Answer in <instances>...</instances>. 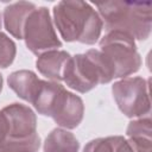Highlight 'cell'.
<instances>
[{
	"label": "cell",
	"instance_id": "cell-4",
	"mask_svg": "<svg viewBox=\"0 0 152 152\" xmlns=\"http://www.w3.org/2000/svg\"><path fill=\"white\" fill-rule=\"evenodd\" d=\"M113 80L115 74L109 59L100 50L90 49L84 53L70 56L62 81L72 90L84 94L97 84L109 83Z\"/></svg>",
	"mask_w": 152,
	"mask_h": 152
},
{
	"label": "cell",
	"instance_id": "cell-17",
	"mask_svg": "<svg viewBox=\"0 0 152 152\" xmlns=\"http://www.w3.org/2000/svg\"><path fill=\"white\" fill-rule=\"evenodd\" d=\"M7 138V122L2 110H0V142Z\"/></svg>",
	"mask_w": 152,
	"mask_h": 152
},
{
	"label": "cell",
	"instance_id": "cell-2",
	"mask_svg": "<svg viewBox=\"0 0 152 152\" xmlns=\"http://www.w3.org/2000/svg\"><path fill=\"white\" fill-rule=\"evenodd\" d=\"M30 103L38 114L51 118L64 129L76 128L84 114L82 99L53 81L40 80Z\"/></svg>",
	"mask_w": 152,
	"mask_h": 152
},
{
	"label": "cell",
	"instance_id": "cell-7",
	"mask_svg": "<svg viewBox=\"0 0 152 152\" xmlns=\"http://www.w3.org/2000/svg\"><path fill=\"white\" fill-rule=\"evenodd\" d=\"M23 39L25 40L26 48L37 56L46 51L58 50L62 46V42L57 37L53 21L46 7H36L27 17L23 31Z\"/></svg>",
	"mask_w": 152,
	"mask_h": 152
},
{
	"label": "cell",
	"instance_id": "cell-19",
	"mask_svg": "<svg viewBox=\"0 0 152 152\" xmlns=\"http://www.w3.org/2000/svg\"><path fill=\"white\" fill-rule=\"evenodd\" d=\"M1 25H2V15L0 13V28H1Z\"/></svg>",
	"mask_w": 152,
	"mask_h": 152
},
{
	"label": "cell",
	"instance_id": "cell-9",
	"mask_svg": "<svg viewBox=\"0 0 152 152\" xmlns=\"http://www.w3.org/2000/svg\"><path fill=\"white\" fill-rule=\"evenodd\" d=\"M33 10H36V5L27 1L13 2L6 6L2 13V21L6 31L10 32L14 38L23 39V31L26 19Z\"/></svg>",
	"mask_w": 152,
	"mask_h": 152
},
{
	"label": "cell",
	"instance_id": "cell-16",
	"mask_svg": "<svg viewBox=\"0 0 152 152\" xmlns=\"http://www.w3.org/2000/svg\"><path fill=\"white\" fill-rule=\"evenodd\" d=\"M15 53L17 46L14 42L6 33L0 32V68H8L15 58Z\"/></svg>",
	"mask_w": 152,
	"mask_h": 152
},
{
	"label": "cell",
	"instance_id": "cell-11",
	"mask_svg": "<svg viewBox=\"0 0 152 152\" xmlns=\"http://www.w3.org/2000/svg\"><path fill=\"white\" fill-rule=\"evenodd\" d=\"M40 78L31 70H17L7 77L8 87L24 101L31 102Z\"/></svg>",
	"mask_w": 152,
	"mask_h": 152
},
{
	"label": "cell",
	"instance_id": "cell-6",
	"mask_svg": "<svg viewBox=\"0 0 152 152\" xmlns=\"http://www.w3.org/2000/svg\"><path fill=\"white\" fill-rule=\"evenodd\" d=\"M112 94L118 108L127 118L147 116L151 112L148 81L144 77L120 78L112 86Z\"/></svg>",
	"mask_w": 152,
	"mask_h": 152
},
{
	"label": "cell",
	"instance_id": "cell-18",
	"mask_svg": "<svg viewBox=\"0 0 152 152\" xmlns=\"http://www.w3.org/2000/svg\"><path fill=\"white\" fill-rule=\"evenodd\" d=\"M1 90H2V76L0 74V93H1Z\"/></svg>",
	"mask_w": 152,
	"mask_h": 152
},
{
	"label": "cell",
	"instance_id": "cell-13",
	"mask_svg": "<svg viewBox=\"0 0 152 152\" xmlns=\"http://www.w3.org/2000/svg\"><path fill=\"white\" fill-rule=\"evenodd\" d=\"M83 152H133L128 140L121 135L96 138L90 140Z\"/></svg>",
	"mask_w": 152,
	"mask_h": 152
},
{
	"label": "cell",
	"instance_id": "cell-15",
	"mask_svg": "<svg viewBox=\"0 0 152 152\" xmlns=\"http://www.w3.org/2000/svg\"><path fill=\"white\" fill-rule=\"evenodd\" d=\"M128 139H151V119L150 115L133 119L126 129Z\"/></svg>",
	"mask_w": 152,
	"mask_h": 152
},
{
	"label": "cell",
	"instance_id": "cell-3",
	"mask_svg": "<svg viewBox=\"0 0 152 152\" xmlns=\"http://www.w3.org/2000/svg\"><path fill=\"white\" fill-rule=\"evenodd\" d=\"M104 30L120 31L129 34L134 40H145L150 37L152 24L151 2L140 1H107L96 4Z\"/></svg>",
	"mask_w": 152,
	"mask_h": 152
},
{
	"label": "cell",
	"instance_id": "cell-8",
	"mask_svg": "<svg viewBox=\"0 0 152 152\" xmlns=\"http://www.w3.org/2000/svg\"><path fill=\"white\" fill-rule=\"evenodd\" d=\"M1 110L7 122V138H27L37 133V116L28 106L11 103Z\"/></svg>",
	"mask_w": 152,
	"mask_h": 152
},
{
	"label": "cell",
	"instance_id": "cell-10",
	"mask_svg": "<svg viewBox=\"0 0 152 152\" xmlns=\"http://www.w3.org/2000/svg\"><path fill=\"white\" fill-rule=\"evenodd\" d=\"M70 55L63 50H51L38 56L36 66L38 71L45 76L49 81L59 82L63 80V72L65 64Z\"/></svg>",
	"mask_w": 152,
	"mask_h": 152
},
{
	"label": "cell",
	"instance_id": "cell-1",
	"mask_svg": "<svg viewBox=\"0 0 152 152\" xmlns=\"http://www.w3.org/2000/svg\"><path fill=\"white\" fill-rule=\"evenodd\" d=\"M53 24L65 42L95 44L103 23L97 11L84 1H59L52 8Z\"/></svg>",
	"mask_w": 152,
	"mask_h": 152
},
{
	"label": "cell",
	"instance_id": "cell-14",
	"mask_svg": "<svg viewBox=\"0 0 152 152\" xmlns=\"http://www.w3.org/2000/svg\"><path fill=\"white\" fill-rule=\"evenodd\" d=\"M40 138L34 133L27 138H6L0 142V152H37Z\"/></svg>",
	"mask_w": 152,
	"mask_h": 152
},
{
	"label": "cell",
	"instance_id": "cell-12",
	"mask_svg": "<svg viewBox=\"0 0 152 152\" xmlns=\"http://www.w3.org/2000/svg\"><path fill=\"white\" fill-rule=\"evenodd\" d=\"M80 142L76 137L64 128L52 129L44 140V152H78Z\"/></svg>",
	"mask_w": 152,
	"mask_h": 152
},
{
	"label": "cell",
	"instance_id": "cell-5",
	"mask_svg": "<svg viewBox=\"0 0 152 152\" xmlns=\"http://www.w3.org/2000/svg\"><path fill=\"white\" fill-rule=\"evenodd\" d=\"M100 51L109 59L115 78H125L141 66V57L134 39L124 32L110 31L100 39Z\"/></svg>",
	"mask_w": 152,
	"mask_h": 152
}]
</instances>
